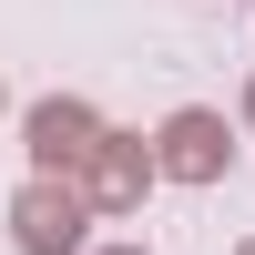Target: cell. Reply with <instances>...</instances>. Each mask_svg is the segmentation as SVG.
Here are the masks:
<instances>
[{"mask_svg": "<svg viewBox=\"0 0 255 255\" xmlns=\"http://www.w3.org/2000/svg\"><path fill=\"white\" fill-rule=\"evenodd\" d=\"M82 225H92V194H82L72 174H31L10 194V235H20V255H82Z\"/></svg>", "mask_w": 255, "mask_h": 255, "instance_id": "obj_1", "label": "cell"}, {"mask_svg": "<svg viewBox=\"0 0 255 255\" xmlns=\"http://www.w3.org/2000/svg\"><path fill=\"white\" fill-rule=\"evenodd\" d=\"M92 143H102V113H92V102H31V163H41V174H82Z\"/></svg>", "mask_w": 255, "mask_h": 255, "instance_id": "obj_2", "label": "cell"}, {"mask_svg": "<svg viewBox=\"0 0 255 255\" xmlns=\"http://www.w3.org/2000/svg\"><path fill=\"white\" fill-rule=\"evenodd\" d=\"M225 163H235V133H225L215 113H174L163 123V174L174 184H215Z\"/></svg>", "mask_w": 255, "mask_h": 255, "instance_id": "obj_3", "label": "cell"}, {"mask_svg": "<svg viewBox=\"0 0 255 255\" xmlns=\"http://www.w3.org/2000/svg\"><path fill=\"white\" fill-rule=\"evenodd\" d=\"M143 174H153V153H143L133 133H102L92 153H82V174H72V184H82L92 204H113V215H123V204L143 194Z\"/></svg>", "mask_w": 255, "mask_h": 255, "instance_id": "obj_4", "label": "cell"}, {"mask_svg": "<svg viewBox=\"0 0 255 255\" xmlns=\"http://www.w3.org/2000/svg\"><path fill=\"white\" fill-rule=\"evenodd\" d=\"M102 255H143V245H102Z\"/></svg>", "mask_w": 255, "mask_h": 255, "instance_id": "obj_5", "label": "cell"}, {"mask_svg": "<svg viewBox=\"0 0 255 255\" xmlns=\"http://www.w3.org/2000/svg\"><path fill=\"white\" fill-rule=\"evenodd\" d=\"M235 255H255V235H245V245H235Z\"/></svg>", "mask_w": 255, "mask_h": 255, "instance_id": "obj_6", "label": "cell"}]
</instances>
